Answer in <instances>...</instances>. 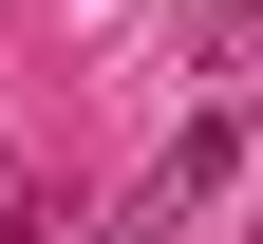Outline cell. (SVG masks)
Wrapping results in <instances>:
<instances>
[{"label": "cell", "instance_id": "6da1fadb", "mask_svg": "<svg viewBox=\"0 0 263 244\" xmlns=\"http://www.w3.org/2000/svg\"><path fill=\"white\" fill-rule=\"evenodd\" d=\"M226 169H245V132H226V113H207V132H188V151H170V169H151V188H132V226H188V207H207V188H226Z\"/></svg>", "mask_w": 263, "mask_h": 244}]
</instances>
